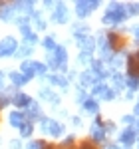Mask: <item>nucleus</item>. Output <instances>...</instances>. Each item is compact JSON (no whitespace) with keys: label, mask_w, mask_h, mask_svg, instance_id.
<instances>
[{"label":"nucleus","mask_w":139,"mask_h":149,"mask_svg":"<svg viewBox=\"0 0 139 149\" xmlns=\"http://www.w3.org/2000/svg\"><path fill=\"white\" fill-rule=\"evenodd\" d=\"M125 8H127L129 16H137V14H139V4H137V2H131V4H127Z\"/></svg>","instance_id":"nucleus-32"},{"label":"nucleus","mask_w":139,"mask_h":149,"mask_svg":"<svg viewBox=\"0 0 139 149\" xmlns=\"http://www.w3.org/2000/svg\"><path fill=\"white\" fill-rule=\"evenodd\" d=\"M46 70H48V66H46V64H42V62H36V64H34V74H36V76H40V78H46Z\"/></svg>","instance_id":"nucleus-28"},{"label":"nucleus","mask_w":139,"mask_h":149,"mask_svg":"<svg viewBox=\"0 0 139 149\" xmlns=\"http://www.w3.org/2000/svg\"><path fill=\"white\" fill-rule=\"evenodd\" d=\"M46 141H42V139H34V141H28V147L26 149H46Z\"/></svg>","instance_id":"nucleus-30"},{"label":"nucleus","mask_w":139,"mask_h":149,"mask_svg":"<svg viewBox=\"0 0 139 149\" xmlns=\"http://www.w3.org/2000/svg\"><path fill=\"white\" fill-rule=\"evenodd\" d=\"M137 149H139V137H137Z\"/></svg>","instance_id":"nucleus-42"},{"label":"nucleus","mask_w":139,"mask_h":149,"mask_svg":"<svg viewBox=\"0 0 139 149\" xmlns=\"http://www.w3.org/2000/svg\"><path fill=\"white\" fill-rule=\"evenodd\" d=\"M99 76L93 72L92 68L90 70H85V72H81V76H80V86H81V90H85V88H93V86H97L99 84Z\"/></svg>","instance_id":"nucleus-9"},{"label":"nucleus","mask_w":139,"mask_h":149,"mask_svg":"<svg viewBox=\"0 0 139 149\" xmlns=\"http://www.w3.org/2000/svg\"><path fill=\"white\" fill-rule=\"evenodd\" d=\"M40 97L44 100V102H50V103H54V105H58L60 103V95L52 88H42L40 90Z\"/></svg>","instance_id":"nucleus-19"},{"label":"nucleus","mask_w":139,"mask_h":149,"mask_svg":"<svg viewBox=\"0 0 139 149\" xmlns=\"http://www.w3.org/2000/svg\"><path fill=\"white\" fill-rule=\"evenodd\" d=\"M10 149H22V141H20V139H12L10 141Z\"/></svg>","instance_id":"nucleus-35"},{"label":"nucleus","mask_w":139,"mask_h":149,"mask_svg":"<svg viewBox=\"0 0 139 149\" xmlns=\"http://www.w3.org/2000/svg\"><path fill=\"white\" fill-rule=\"evenodd\" d=\"M10 103H14L18 109H26V107L32 103V97H30L28 93H24V92H14L12 97H10Z\"/></svg>","instance_id":"nucleus-12"},{"label":"nucleus","mask_w":139,"mask_h":149,"mask_svg":"<svg viewBox=\"0 0 139 149\" xmlns=\"http://www.w3.org/2000/svg\"><path fill=\"white\" fill-rule=\"evenodd\" d=\"M42 46H44V50H46V52L56 50V46H58V44H56V38H54V36H46V38L42 40Z\"/></svg>","instance_id":"nucleus-26"},{"label":"nucleus","mask_w":139,"mask_h":149,"mask_svg":"<svg viewBox=\"0 0 139 149\" xmlns=\"http://www.w3.org/2000/svg\"><path fill=\"white\" fill-rule=\"evenodd\" d=\"M72 123H74V125H81V119L80 117H72Z\"/></svg>","instance_id":"nucleus-40"},{"label":"nucleus","mask_w":139,"mask_h":149,"mask_svg":"<svg viewBox=\"0 0 139 149\" xmlns=\"http://www.w3.org/2000/svg\"><path fill=\"white\" fill-rule=\"evenodd\" d=\"M8 78H10V84L14 86V88H22V86H26V84L30 81V78H26L24 74L18 72V70L10 72V74H8Z\"/></svg>","instance_id":"nucleus-17"},{"label":"nucleus","mask_w":139,"mask_h":149,"mask_svg":"<svg viewBox=\"0 0 139 149\" xmlns=\"http://www.w3.org/2000/svg\"><path fill=\"white\" fill-rule=\"evenodd\" d=\"M44 6H46V8H52V10H54V8H56V2H50V0H46V2H44Z\"/></svg>","instance_id":"nucleus-38"},{"label":"nucleus","mask_w":139,"mask_h":149,"mask_svg":"<svg viewBox=\"0 0 139 149\" xmlns=\"http://www.w3.org/2000/svg\"><path fill=\"white\" fill-rule=\"evenodd\" d=\"M16 16L18 14H16V10H14V6L10 2H0V20L2 22H12Z\"/></svg>","instance_id":"nucleus-13"},{"label":"nucleus","mask_w":139,"mask_h":149,"mask_svg":"<svg viewBox=\"0 0 139 149\" xmlns=\"http://www.w3.org/2000/svg\"><path fill=\"white\" fill-rule=\"evenodd\" d=\"M121 121H123V123H125L127 127H133L137 119H135V115H123V117H121Z\"/></svg>","instance_id":"nucleus-33"},{"label":"nucleus","mask_w":139,"mask_h":149,"mask_svg":"<svg viewBox=\"0 0 139 149\" xmlns=\"http://www.w3.org/2000/svg\"><path fill=\"white\" fill-rule=\"evenodd\" d=\"M92 97H93V100L111 102V100H115V92H113V88H109L107 84L99 81L97 86H93V88H92Z\"/></svg>","instance_id":"nucleus-4"},{"label":"nucleus","mask_w":139,"mask_h":149,"mask_svg":"<svg viewBox=\"0 0 139 149\" xmlns=\"http://www.w3.org/2000/svg\"><path fill=\"white\" fill-rule=\"evenodd\" d=\"M72 34H74V38H80V36H85V34H90V26L88 24H74L72 26Z\"/></svg>","instance_id":"nucleus-23"},{"label":"nucleus","mask_w":139,"mask_h":149,"mask_svg":"<svg viewBox=\"0 0 139 149\" xmlns=\"http://www.w3.org/2000/svg\"><path fill=\"white\" fill-rule=\"evenodd\" d=\"M8 103H10V93L0 92V109H4V107H6Z\"/></svg>","instance_id":"nucleus-31"},{"label":"nucleus","mask_w":139,"mask_h":149,"mask_svg":"<svg viewBox=\"0 0 139 149\" xmlns=\"http://www.w3.org/2000/svg\"><path fill=\"white\" fill-rule=\"evenodd\" d=\"M133 143H137V131L133 127H125L119 133V145L121 147H131Z\"/></svg>","instance_id":"nucleus-10"},{"label":"nucleus","mask_w":139,"mask_h":149,"mask_svg":"<svg viewBox=\"0 0 139 149\" xmlns=\"http://www.w3.org/2000/svg\"><path fill=\"white\" fill-rule=\"evenodd\" d=\"M8 123H10V127L20 129V127L26 123V115H24V111H20V109H14V111H10V115H8Z\"/></svg>","instance_id":"nucleus-16"},{"label":"nucleus","mask_w":139,"mask_h":149,"mask_svg":"<svg viewBox=\"0 0 139 149\" xmlns=\"http://www.w3.org/2000/svg\"><path fill=\"white\" fill-rule=\"evenodd\" d=\"M74 141H76V137H74V135H68V137L64 139L62 147H72V145H74Z\"/></svg>","instance_id":"nucleus-34"},{"label":"nucleus","mask_w":139,"mask_h":149,"mask_svg":"<svg viewBox=\"0 0 139 149\" xmlns=\"http://www.w3.org/2000/svg\"><path fill=\"white\" fill-rule=\"evenodd\" d=\"M81 107H83L85 113H92V115H97V111H99V103H97V100H93L92 95L81 103Z\"/></svg>","instance_id":"nucleus-21"},{"label":"nucleus","mask_w":139,"mask_h":149,"mask_svg":"<svg viewBox=\"0 0 139 149\" xmlns=\"http://www.w3.org/2000/svg\"><path fill=\"white\" fill-rule=\"evenodd\" d=\"M137 103H139V100H137Z\"/></svg>","instance_id":"nucleus-44"},{"label":"nucleus","mask_w":139,"mask_h":149,"mask_svg":"<svg viewBox=\"0 0 139 149\" xmlns=\"http://www.w3.org/2000/svg\"><path fill=\"white\" fill-rule=\"evenodd\" d=\"M30 22L34 24V28L36 30H46V20L40 16V12H32V16H30Z\"/></svg>","instance_id":"nucleus-24"},{"label":"nucleus","mask_w":139,"mask_h":149,"mask_svg":"<svg viewBox=\"0 0 139 149\" xmlns=\"http://www.w3.org/2000/svg\"><path fill=\"white\" fill-rule=\"evenodd\" d=\"M18 131H20V137H30V135L34 133V125H32V121H26Z\"/></svg>","instance_id":"nucleus-27"},{"label":"nucleus","mask_w":139,"mask_h":149,"mask_svg":"<svg viewBox=\"0 0 139 149\" xmlns=\"http://www.w3.org/2000/svg\"><path fill=\"white\" fill-rule=\"evenodd\" d=\"M95 8H99L97 0H78L76 2V14H78V18H88Z\"/></svg>","instance_id":"nucleus-6"},{"label":"nucleus","mask_w":139,"mask_h":149,"mask_svg":"<svg viewBox=\"0 0 139 149\" xmlns=\"http://www.w3.org/2000/svg\"><path fill=\"white\" fill-rule=\"evenodd\" d=\"M90 68H92L93 72H95V74L99 76V80H101V81H104L105 78H109V76L113 74V72H111V70L107 68V66H105V64L101 62V60H93V62H92V66H90Z\"/></svg>","instance_id":"nucleus-15"},{"label":"nucleus","mask_w":139,"mask_h":149,"mask_svg":"<svg viewBox=\"0 0 139 149\" xmlns=\"http://www.w3.org/2000/svg\"><path fill=\"white\" fill-rule=\"evenodd\" d=\"M105 149H121V145H119V143H117V145H107Z\"/></svg>","instance_id":"nucleus-41"},{"label":"nucleus","mask_w":139,"mask_h":149,"mask_svg":"<svg viewBox=\"0 0 139 149\" xmlns=\"http://www.w3.org/2000/svg\"><path fill=\"white\" fill-rule=\"evenodd\" d=\"M90 133H92V141H95V143H105V139H107V133H105L104 123H101V117H99V115H95V121L92 123V129H90Z\"/></svg>","instance_id":"nucleus-7"},{"label":"nucleus","mask_w":139,"mask_h":149,"mask_svg":"<svg viewBox=\"0 0 139 149\" xmlns=\"http://www.w3.org/2000/svg\"><path fill=\"white\" fill-rule=\"evenodd\" d=\"M34 60H24L22 64H20V70H18V72H20V74H24V76H26V78H30V80H32V78H34L36 74H34Z\"/></svg>","instance_id":"nucleus-22"},{"label":"nucleus","mask_w":139,"mask_h":149,"mask_svg":"<svg viewBox=\"0 0 139 149\" xmlns=\"http://www.w3.org/2000/svg\"><path fill=\"white\" fill-rule=\"evenodd\" d=\"M24 115H26V121H34V119H42L44 115H42V109H40V103L38 102H34L32 100V103L26 107V111H24Z\"/></svg>","instance_id":"nucleus-14"},{"label":"nucleus","mask_w":139,"mask_h":149,"mask_svg":"<svg viewBox=\"0 0 139 149\" xmlns=\"http://www.w3.org/2000/svg\"><path fill=\"white\" fill-rule=\"evenodd\" d=\"M46 66L52 70H58V72H66L68 70V50L64 46H56V50H52V52H48L46 56Z\"/></svg>","instance_id":"nucleus-1"},{"label":"nucleus","mask_w":139,"mask_h":149,"mask_svg":"<svg viewBox=\"0 0 139 149\" xmlns=\"http://www.w3.org/2000/svg\"><path fill=\"white\" fill-rule=\"evenodd\" d=\"M32 52H34V48H32V46L22 44V46H18V50H16V54H14V56H16V58H22V62H24L28 56H32Z\"/></svg>","instance_id":"nucleus-25"},{"label":"nucleus","mask_w":139,"mask_h":149,"mask_svg":"<svg viewBox=\"0 0 139 149\" xmlns=\"http://www.w3.org/2000/svg\"><path fill=\"white\" fill-rule=\"evenodd\" d=\"M76 42H78L80 50H81V52H85V54H92L93 50L97 48V42H95V38H93V36H90V34L76 38Z\"/></svg>","instance_id":"nucleus-11"},{"label":"nucleus","mask_w":139,"mask_h":149,"mask_svg":"<svg viewBox=\"0 0 139 149\" xmlns=\"http://www.w3.org/2000/svg\"><path fill=\"white\" fill-rule=\"evenodd\" d=\"M4 84H6V74H4V72L0 70V92L4 90Z\"/></svg>","instance_id":"nucleus-36"},{"label":"nucleus","mask_w":139,"mask_h":149,"mask_svg":"<svg viewBox=\"0 0 139 149\" xmlns=\"http://www.w3.org/2000/svg\"><path fill=\"white\" fill-rule=\"evenodd\" d=\"M18 50V40L14 36H4L0 40V58H10Z\"/></svg>","instance_id":"nucleus-5"},{"label":"nucleus","mask_w":139,"mask_h":149,"mask_svg":"<svg viewBox=\"0 0 139 149\" xmlns=\"http://www.w3.org/2000/svg\"><path fill=\"white\" fill-rule=\"evenodd\" d=\"M48 78V81L52 84V86H58V88H62V90H66L70 86V81H68V78H64L62 74H50V76H46Z\"/></svg>","instance_id":"nucleus-20"},{"label":"nucleus","mask_w":139,"mask_h":149,"mask_svg":"<svg viewBox=\"0 0 139 149\" xmlns=\"http://www.w3.org/2000/svg\"><path fill=\"white\" fill-rule=\"evenodd\" d=\"M131 30H133V36H135V38H137V42H139V26H133V28H131Z\"/></svg>","instance_id":"nucleus-39"},{"label":"nucleus","mask_w":139,"mask_h":149,"mask_svg":"<svg viewBox=\"0 0 139 149\" xmlns=\"http://www.w3.org/2000/svg\"><path fill=\"white\" fill-rule=\"evenodd\" d=\"M137 121H139V117H137Z\"/></svg>","instance_id":"nucleus-43"},{"label":"nucleus","mask_w":139,"mask_h":149,"mask_svg":"<svg viewBox=\"0 0 139 149\" xmlns=\"http://www.w3.org/2000/svg\"><path fill=\"white\" fill-rule=\"evenodd\" d=\"M78 62H80L81 66H92L93 58H92V54H85V52H80V56H78Z\"/></svg>","instance_id":"nucleus-29"},{"label":"nucleus","mask_w":139,"mask_h":149,"mask_svg":"<svg viewBox=\"0 0 139 149\" xmlns=\"http://www.w3.org/2000/svg\"><path fill=\"white\" fill-rule=\"evenodd\" d=\"M40 129H42V133H46L50 137H60L66 131L64 123H60V121L52 119V117H42L40 119Z\"/></svg>","instance_id":"nucleus-3"},{"label":"nucleus","mask_w":139,"mask_h":149,"mask_svg":"<svg viewBox=\"0 0 139 149\" xmlns=\"http://www.w3.org/2000/svg\"><path fill=\"white\" fill-rule=\"evenodd\" d=\"M127 8L123 6V4H119V2H111L109 6H107V10H105L104 18H101V22L104 24H121L127 20Z\"/></svg>","instance_id":"nucleus-2"},{"label":"nucleus","mask_w":139,"mask_h":149,"mask_svg":"<svg viewBox=\"0 0 139 149\" xmlns=\"http://www.w3.org/2000/svg\"><path fill=\"white\" fill-rule=\"evenodd\" d=\"M111 81H113V92H115V93L127 88V78L121 76L119 72H113V74H111Z\"/></svg>","instance_id":"nucleus-18"},{"label":"nucleus","mask_w":139,"mask_h":149,"mask_svg":"<svg viewBox=\"0 0 139 149\" xmlns=\"http://www.w3.org/2000/svg\"><path fill=\"white\" fill-rule=\"evenodd\" d=\"M80 149H93V145L92 143H90V141H83V143H81V147Z\"/></svg>","instance_id":"nucleus-37"},{"label":"nucleus","mask_w":139,"mask_h":149,"mask_svg":"<svg viewBox=\"0 0 139 149\" xmlns=\"http://www.w3.org/2000/svg\"><path fill=\"white\" fill-rule=\"evenodd\" d=\"M52 22L54 24H66L70 20V10L64 2H56V8L52 10Z\"/></svg>","instance_id":"nucleus-8"}]
</instances>
